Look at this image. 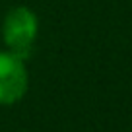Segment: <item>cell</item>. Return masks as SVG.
<instances>
[{
  "label": "cell",
  "instance_id": "cell-1",
  "mask_svg": "<svg viewBox=\"0 0 132 132\" xmlns=\"http://www.w3.org/2000/svg\"><path fill=\"white\" fill-rule=\"evenodd\" d=\"M37 16L25 6L12 8L4 18L2 25V37L10 53L18 54L20 58H27L33 51L35 39H37Z\"/></svg>",
  "mask_w": 132,
  "mask_h": 132
},
{
  "label": "cell",
  "instance_id": "cell-2",
  "mask_svg": "<svg viewBox=\"0 0 132 132\" xmlns=\"http://www.w3.org/2000/svg\"><path fill=\"white\" fill-rule=\"evenodd\" d=\"M25 60L10 51H0V105L18 103L27 91Z\"/></svg>",
  "mask_w": 132,
  "mask_h": 132
}]
</instances>
